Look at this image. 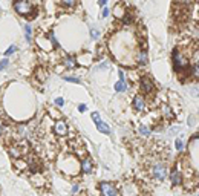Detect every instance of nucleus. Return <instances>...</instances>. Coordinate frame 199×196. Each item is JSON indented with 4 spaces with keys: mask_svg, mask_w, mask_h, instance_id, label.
Instances as JSON below:
<instances>
[{
    "mask_svg": "<svg viewBox=\"0 0 199 196\" xmlns=\"http://www.w3.org/2000/svg\"><path fill=\"white\" fill-rule=\"evenodd\" d=\"M58 168L63 172L64 175H69V176H75L81 170L80 168V161L73 155H64L58 161Z\"/></svg>",
    "mask_w": 199,
    "mask_h": 196,
    "instance_id": "nucleus-1",
    "label": "nucleus"
},
{
    "mask_svg": "<svg viewBox=\"0 0 199 196\" xmlns=\"http://www.w3.org/2000/svg\"><path fill=\"white\" fill-rule=\"evenodd\" d=\"M12 8L18 15L28 17V18H34L37 15V6L31 2H26V0H17V2L12 3Z\"/></svg>",
    "mask_w": 199,
    "mask_h": 196,
    "instance_id": "nucleus-2",
    "label": "nucleus"
},
{
    "mask_svg": "<svg viewBox=\"0 0 199 196\" xmlns=\"http://www.w3.org/2000/svg\"><path fill=\"white\" fill-rule=\"evenodd\" d=\"M8 152H9V155L14 159H18V158L28 155L31 152V145H29V142L26 139H18V141H15V142H12L9 145Z\"/></svg>",
    "mask_w": 199,
    "mask_h": 196,
    "instance_id": "nucleus-3",
    "label": "nucleus"
},
{
    "mask_svg": "<svg viewBox=\"0 0 199 196\" xmlns=\"http://www.w3.org/2000/svg\"><path fill=\"white\" fill-rule=\"evenodd\" d=\"M171 58H173V67H175L176 72H182V70H185L188 67V58L179 51L178 47L173 51Z\"/></svg>",
    "mask_w": 199,
    "mask_h": 196,
    "instance_id": "nucleus-4",
    "label": "nucleus"
},
{
    "mask_svg": "<svg viewBox=\"0 0 199 196\" xmlns=\"http://www.w3.org/2000/svg\"><path fill=\"white\" fill-rule=\"evenodd\" d=\"M150 175L156 179V181H164L167 178V167L164 162L158 161L150 167Z\"/></svg>",
    "mask_w": 199,
    "mask_h": 196,
    "instance_id": "nucleus-5",
    "label": "nucleus"
},
{
    "mask_svg": "<svg viewBox=\"0 0 199 196\" xmlns=\"http://www.w3.org/2000/svg\"><path fill=\"white\" fill-rule=\"evenodd\" d=\"M52 132H54V135H57V136H60V138L67 136V133H69L67 122H66L64 119H58V121H55L54 124H52Z\"/></svg>",
    "mask_w": 199,
    "mask_h": 196,
    "instance_id": "nucleus-6",
    "label": "nucleus"
},
{
    "mask_svg": "<svg viewBox=\"0 0 199 196\" xmlns=\"http://www.w3.org/2000/svg\"><path fill=\"white\" fill-rule=\"evenodd\" d=\"M139 89H141V92L145 93V95L153 93V92H155V83L152 81L150 77L142 75V77L139 78Z\"/></svg>",
    "mask_w": 199,
    "mask_h": 196,
    "instance_id": "nucleus-7",
    "label": "nucleus"
},
{
    "mask_svg": "<svg viewBox=\"0 0 199 196\" xmlns=\"http://www.w3.org/2000/svg\"><path fill=\"white\" fill-rule=\"evenodd\" d=\"M100 193L101 196H119L116 187L112 182H100Z\"/></svg>",
    "mask_w": 199,
    "mask_h": 196,
    "instance_id": "nucleus-8",
    "label": "nucleus"
},
{
    "mask_svg": "<svg viewBox=\"0 0 199 196\" xmlns=\"http://www.w3.org/2000/svg\"><path fill=\"white\" fill-rule=\"evenodd\" d=\"M170 182H171V185H175V187L182 184V172L179 168V164H176L170 170Z\"/></svg>",
    "mask_w": 199,
    "mask_h": 196,
    "instance_id": "nucleus-9",
    "label": "nucleus"
},
{
    "mask_svg": "<svg viewBox=\"0 0 199 196\" xmlns=\"http://www.w3.org/2000/svg\"><path fill=\"white\" fill-rule=\"evenodd\" d=\"M77 58V64H80V66H84V67H89L92 63H93V54L92 52H89V51H84V52H81L80 55H77L75 57Z\"/></svg>",
    "mask_w": 199,
    "mask_h": 196,
    "instance_id": "nucleus-10",
    "label": "nucleus"
},
{
    "mask_svg": "<svg viewBox=\"0 0 199 196\" xmlns=\"http://www.w3.org/2000/svg\"><path fill=\"white\" fill-rule=\"evenodd\" d=\"M132 104H133V109H135L136 112H144V110L147 109L145 98H144V95H141V93H138V95H135V96H133Z\"/></svg>",
    "mask_w": 199,
    "mask_h": 196,
    "instance_id": "nucleus-11",
    "label": "nucleus"
},
{
    "mask_svg": "<svg viewBox=\"0 0 199 196\" xmlns=\"http://www.w3.org/2000/svg\"><path fill=\"white\" fill-rule=\"evenodd\" d=\"M37 46H38V49H41V51H44V52H49V51H52L54 49V46H52L51 41H49L47 35L37 37Z\"/></svg>",
    "mask_w": 199,
    "mask_h": 196,
    "instance_id": "nucleus-12",
    "label": "nucleus"
},
{
    "mask_svg": "<svg viewBox=\"0 0 199 196\" xmlns=\"http://www.w3.org/2000/svg\"><path fill=\"white\" fill-rule=\"evenodd\" d=\"M80 168H81L83 173H86V175L93 173V162H92V159H90L89 156L81 158V161H80Z\"/></svg>",
    "mask_w": 199,
    "mask_h": 196,
    "instance_id": "nucleus-13",
    "label": "nucleus"
},
{
    "mask_svg": "<svg viewBox=\"0 0 199 196\" xmlns=\"http://www.w3.org/2000/svg\"><path fill=\"white\" fill-rule=\"evenodd\" d=\"M26 162H28V170L31 172L32 175L40 173V170H41V164H40V161H38L35 156H29V158L26 159Z\"/></svg>",
    "mask_w": 199,
    "mask_h": 196,
    "instance_id": "nucleus-14",
    "label": "nucleus"
},
{
    "mask_svg": "<svg viewBox=\"0 0 199 196\" xmlns=\"http://www.w3.org/2000/svg\"><path fill=\"white\" fill-rule=\"evenodd\" d=\"M126 12H127V9H126V5H124V3H116L113 6V9H112L113 17L118 18V20H122V17L126 15Z\"/></svg>",
    "mask_w": 199,
    "mask_h": 196,
    "instance_id": "nucleus-15",
    "label": "nucleus"
},
{
    "mask_svg": "<svg viewBox=\"0 0 199 196\" xmlns=\"http://www.w3.org/2000/svg\"><path fill=\"white\" fill-rule=\"evenodd\" d=\"M147 61H148V55H147L145 47H139V51L136 52V63L144 66V64H147Z\"/></svg>",
    "mask_w": 199,
    "mask_h": 196,
    "instance_id": "nucleus-16",
    "label": "nucleus"
},
{
    "mask_svg": "<svg viewBox=\"0 0 199 196\" xmlns=\"http://www.w3.org/2000/svg\"><path fill=\"white\" fill-rule=\"evenodd\" d=\"M61 64H63V67H66V69H73V67L77 66V58L73 57V55H66V57L63 58Z\"/></svg>",
    "mask_w": 199,
    "mask_h": 196,
    "instance_id": "nucleus-17",
    "label": "nucleus"
},
{
    "mask_svg": "<svg viewBox=\"0 0 199 196\" xmlns=\"http://www.w3.org/2000/svg\"><path fill=\"white\" fill-rule=\"evenodd\" d=\"M161 112H162V116H164V118H165L167 121H171V119H175V112H173V107H171V106H168V104L162 106Z\"/></svg>",
    "mask_w": 199,
    "mask_h": 196,
    "instance_id": "nucleus-18",
    "label": "nucleus"
},
{
    "mask_svg": "<svg viewBox=\"0 0 199 196\" xmlns=\"http://www.w3.org/2000/svg\"><path fill=\"white\" fill-rule=\"evenodd\" d=\"M12 165H14V168H15L17 172H24V170H28V162H26V159H21V158L14 159V161H12Z\"/></svg>",
    "mask_w": 199,
    "mask_h": 196,
    "instance_id": "nucleus-19",
    "label": "nucleus"
},
{
    "mask_svg": "<svg viewBox=\"0 0 199 196\" xmlns=\"http://www.w3.org/2000/svg\"><path fill=\"white\" fill-rule=\"evenodd\" d=\"M31 181H32L34 185H37V187H43V185L46 184V178H44L43 175H40V173L31 175Z\"/></svg>",
    "mask_w": 199,
    "mask_h": 196,
    "instance_id": "nucleus-20",
    "label": "nucleus"
},
{
    "mask_svg": "<svg viewBox=\"0 0 199 196\" xmlns=\"http://www.w3.org/2000/svg\"><path fill=\"white\" fill-rule=\"evenodd\" d=\"M95 126H96V129H98L100 132L104 133V135H109V133H110V127L106 124V122H103V121H96Z\"/></svg>",
    "mask_w": 199,
    "mask_h": 196,
    "instance_id": "nucleus-21",
    "label": "nucleus"
},
{
    "mask_svg": "<svg viewBox=\"0 0 199 196\" xmlns=\"http://www.w3.org/2000/svg\"><path fill=\"white\" fill-rule=\"evenodd\" d=\"M75 5H77V2H73V0H61L60 3H57V6L63 8V9H72Z\"/></svg>",
    "mask_w": 199,
    "mask_h": 196,
    "instance_id": "nucleus-22",
    "label": "nucleus"
},
{
    "mask_svg": "<svg viewBox=\"0 0 199 196\" xmlns=\"http://www.w3.org/2000/svg\"><path fill=\"white\" fill-rule=\"evenodd\" d=\"M122 24H124V26H130V24H133V14L130 12V11H127L126 12V15H124L122 17Z\"/></svg>",
    "mask_w": 199,
    "mask_h": 196,
    "instance_id": "nucleus-23",
    "label": "nucleus"
},
{
    "mask_svg": "<svg viewBox=\"0 0 199 196\" xmlns=\"http://www.w3.org/2000/svg\"><path fill=\"white\" fill-rule=\"evenodd\" d=\"M115 90L116 92H126L127 90V81L126 80H118L115 84Z\"/></svg>",
    "mask_w": 199,
    "mask_h": 196,
    "instance_id": "nucleus-24",
    "label": "nucleus"
},
{
    "mask_svg": "<svg viewBox=\"0 0 199 196\" xmlns=\"http://www.w3.org/2000/svg\"><path fill=\"white\" fill-rule=\"evenodd\" d=\"M24 38H26L28 43L32 41V28H31V24H24Z\"/></svg>",
    "mask_w": 199,
    "mask_h": 196,
    "instance_id": "nucleus-25",
    "label": "nucleus"
},
{
    "mask_svg": "<svg viewBox=\"0 0 199 196\" xmlns=\"http://www.w3.org/2000/svg\"><path fill=\"white\" fill-rule=\"evenodd\" d=\"M47 113H49V115H47L49 118L52 116V118H55V121L61 119V113H60V112H58L57 109H47Z\"/></svg>",
    "mask_w": 199,
    "mask_h": 196,
    "instance_id": "nucleus-26",
    "label": "nucleus"
},
{
    "mask_svg": "<svg viewBox=\"0 0 199 196\" xmlns=\"http://www.w3.org/2000/svg\"><path fill=\"white\" fill-rule=\"evenodd\" d=\"M139 133L142 136H148V135L152 133V129L148 127V126H145V124H142V126H139Z\"/></svg>",
    "mask_w": 199,
    "mask_h": 196,
    "instance_id": "nucleus-27",
    "label": "nucleus"
},
{
    "mask_svg": "<svg viewBox=\"0 0 199 196\" xmlns=\"http://www.w3.org/2000/svg\"><path fill=\"white\" fill-rule=\"evenodd\" d=\"M191 77L196 78V80H199V63H194L191 66Z\"/></svg>",
    "mask_w": 199,
    "mask_h": 196,
    "instance_id": "nucleus-28",
    "label": "nucleus"
},
{
    "mask_svg": "<svg viewBox=\"0 0 199 196\" xmlns=\"http://www.w3.org/2000/svg\"><path fill=\"white\" fill-rule=\"evenodd\" d=\"M175 147H176V150L181 153V152L184 150V141H182L181 138H176V139H175Z\"/></svg>",
    "mask_w": 199,
    "mask_h": 196,
    "instance_id": "nucleus-29",
    "label": "nucleus"
},
{
    "mask_svg": "<svg viewBox=\"0 0 199 196\" xmlns=\"http://www.w3.org/2000/svg\"><path fill=\"white\" fill-rule=\"evenodd\" d=\"M110 69V63L109 61H103L96 66V70H109Z\"/></svg>",
    "mask_w": 199,
    "mask_h": 196,
    "instance_id": "nucleus-30",
    "label": "nucleus"
},
{
    "mask_svg": "<svg viewBox=\"0 0 199 196\" xmlns=\"http://www.w3.org/2000/svg\"><path fill=\"white\" fill-rule=\"evenodd\" d=\"M90 38L92 40H98L100 38V31L96 28H90Z\"/></svg>",
    "mask_w": 199,
    "mask_h": 196,
    "instance_id": "nucleus-31",
    "label": "nucleus"
},
{
    "mask_svg": "<svg viewBox=\"0 0 199 196\" xmlns=\"http://www.w3.org/2000/svg\"><path fill=\"white\" fill-rule=\"evenodd\" d=\"M15 51H17V46H15V44H11V46H9V47L6 49V51H5V55L8 57V55H11V54H14Z\"/></svg>",
    "mask_w": 199,
    "mask_h": 196,
    "instance_id": "nucleus-32",
    "label": "nucleus"
},
{
    "mask_svg": "<svg viewBox=\"0 0 199 196\" xmlns=\"http://www.w3.org/2000/svg\"><path fill=\"white\" fill-rule=\"evenodd\" d=\"M64 80H66V81H69V83H80V81H81L78 77H69V75H66V77H64Z\"/></svg>",
    "mask_w": 199,
    "mask_h": 196,
    "instance_id": "nucleus-33",
    "label": "nucleus"
},
{
    "mask_svg": "<svg viewBox=\"0 0 199 196\" xmlns=\"http://www.w3.org/2000/svg\"><path fill=\"white\" fill-rule=\"evenodd\" d=\"M8 64H9L8 58H3V60H0V70H5V69L8 67Z\"/></svg>",
    "mask_w": 199,
    "mask_h": 196,
    "instance_id": "nucleus-34",
    "label": "nucleus"
},
{
    "mask_svg": "<svg viewBox=\"0 0 199 196\" xmlns=\"http://www.w3.org/2000/svg\"><path fill=\"white\" fill-rule=\"evenodd\" d=\"M92 119L96 122V121H101V118H100V113L98 112H92Z\"/></svg>",
    "mask_w": 199,
    "mask_h": 196,
    "instance_id": "nucleus-35",
    "label": "nucleus"
},
{
    "mask_svg": "<svg viewBox=\"0 0 199 196\" xmlns=\"http://www.w3.org/2000/svg\"><path fill=\"white\" fill-rule=\"evenodd\" d=\"M55 104L61 107V106L64 104V100H63V98H61V96H58V98H55Z\"/></svg>",
    "mask_w": 199,
    "mask_h": 196,
    "instance_id": "nucleus-36",
    "label": "nucleus"
},
{
    "mask_svg": "<svg viewBox=\"0 0 199 196\" xmlns=\"http://www.w3.org/2000/svg\"><path fill=\"white\" fill-rule=\"evenodd\" d=\"M109 14H110L109 8H103V11H101V17H103V18H106V17H107Z\"/></svg>",
    "mask_w": 199,
    "mask_h": 196,
    "instance_id": "nucleus-37",
    "label": "nucleus"
},
{
    "mask_svg": "<svg viewBox=\"0 0 199 196\" xmlns=\"http://www.w3.org/2000/svg\"><path fill=\"white\" fill-rule=\"evenodd\" d=\"M190 93H191V95H194V96H197V95H199V89L191 87V89H190Z\"/></svg>",
    "mask_w": 199,
    "mask_h": 196,
    "instance_id": "nucleus-38",
    "label": "nucleus"
},
{
    "mask_svg": "<svg viewBox=\"0 0 199 196\" xmlns=\"http://www.w3.org/2000/svg\"><path fill=\"white\" fill-rule=\"evenodd\" d=\"M188 124H190V126H194V124H196V118H194V116H190V118H188Z\"/></svg>",
    "mask_w": 199,
    "mask_h": 196,
    "instance_id": "nucleus-39",
    "label": "nucleus"
},
{
    "mask_svg": "<svg viewBox=\"0 0 199 196\" xmlns=\"http://www.w3.org/2000/svg\"><path fill=\"white\" fill-rule=\"evenodd\" d=\"M78 110H80V112H86V110H87V106H86V104H80V106H78Z\"/></svg>",
    "mask_w": 199,
    "mask_h": 196,
    "instance_id": "nucleus-40",
    "label": "nucleus"
},
{
    "mask_svg": "<svg viewBox=\"0 0 199 196\" xmlns=\"http://www.w3.org/2000/svg\"><path fill=\"white\" fill-rule=\"evenodd\" d=\"M78 191V184H73L72 185V193H77Z\"/></svg>",
    "mask_w": 199,
    "mask_h": 196,
    "instance_id": "nucleus-41",
    "label": "nucleus"
},
{
    "mask_svg": "<svg viewBox=\"0 0 199 196\" xmlns=\"http://www.w3.org/2000/svg\"><path fill=\"white\" fill-rule=\"evenodd\" d=\"M98 5H100V6H103V8H106V0H100Z\"/></svg>",
    "mask_w": 199,
    "mask_h": 196,
    "instance_id": "nucleus-42",
    "label": "nucleus"
},
{
    "mask_svg": "<svg viewBox=\"0 0 199 196\" xmlns=\"http://www.w3.org/2000/svg\"><path fill=\"white\" fill-rule=\"evenodd\" d=\"M0 135H3V127H2V124H0Z\"/></svg>",
    "mask_w": 199,
    "mask_h": 196,
    "instance_id": "nucleus-43",
    "label": "nucleus"
},
{
    "mask_svg": "<svg viewBox=\"0 0 199 196\" xmlns=\"http://www.w3.org/2000/svg\"><path fill=\"white\" fill-rule=\"evenodd\" d=\"M197 196H199V194H197Z\"/></svg>",
    "mask_w": 199,
    "mask_h": 196,
    "instance_id": "nucleus-44",
    "label": "nucleus"
}]
</instances>
